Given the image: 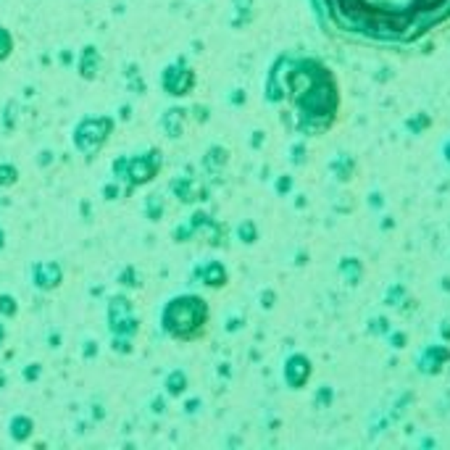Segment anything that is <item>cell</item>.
I'll use <instances>...</instances> for the list:
<instances>
[{"label": "cell", "instance_id": "cell-1", "mask_svg": "<svg viewBox=\"0 0 450 450\" xmlns=\"http://www.w3.org/2000/svg\"><path fill=\"white\" fill-rule=\"evenodd\" d=\"M345 37L374 45H411L450 19V0H316Z\"/></svg>", "mask_w": 450, "mask_h": 450}, {"label": "cell", "instance_id": "cell-2", "mask_svg": "<svg viewBox=\"0 0 450 450\" xmlns=\"http://www.w3.org/2000/svg\"><path fill=\"white\" fill-rule=\"evenodd\" d=\"M164 332L174 340H195L205 327V303L201 297H174L164 308Z\"/></svg>", "mask_w": 450, "mask_h": 450}]
</instances>
